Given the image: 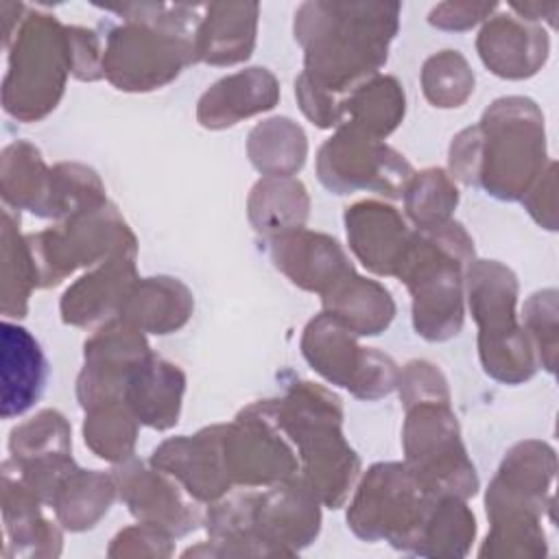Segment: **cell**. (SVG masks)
<instances>
[{"label":"cell","mask_w":559,"mask_h":559,"mask_svg":"<svg viewBox=\"0 0 559 559\" xmlns=\"http://www.w3.org/2000/svg\"><path fill=\"white\" fill-rule=\"evenodd\" d=\"M397 2H304L295 13V39L304 46L297 103L321 129L343 122L345 98L378 74L400 24Z\"/></svg>","instance_id":"1"},{"label":"cell","mask_w":559,"mask_h":559,"mask_svg":"<svg viewBox=\"0 0 559 559\" xmlns=\"http://www.w3.org/2000/svg\"><path fill=\"white\" fill-rule=\"evenodd\" d=\"M546 157L544 118L524 96L493 100L478 124L463 129L450 144L452 177L483 186L502 201L522 199L542 177Z\"/></svg>","instance_id":"2"},{"label":"cell","mask_w":559,"mask_h":559,"mask_svg":"<svg viewBox=\"0 0 559 559\" xmlns=\"http://www.w3.org/2000/svg\"><path fill=\"white\" fill-rule=\"evenodd\" d=\"M124 15L109 28L103 48V74L124 92L157 90L194 63V37L203 4H122L103 7Z\"/></svg>","instance_id":"3"},{"label":"cell","mask_w":559,"mask_h":559,"mask_svg":"<svg viewBox=\"0 0 559 559\" xmlns=\"http://www.w3.org/2000/svg\"><path fill=\"white\" fill-rule=\"evenodd\" d=\"M271 415L297 452L299 480L330 509L345 504L360 474V459L343 437L341 400L321 384L295 382L269 400Z\"/></svg>","instance_id":"4"},{"label":"cell","mask_w":559,"mask_h":559,"mask_svg":"<svg viewBox=\"0 0 559 559\" xmlns=\"http://www.w3.org/2000/svg\"><path fill=\"white\" fill-rule=\"evenodd\" d=\"M474 262V240L461 223L415 229L395 273L413 297V325L426 341H448L463 328L465 269Z\"/></svg>","instance_id":"5"},{"label":"cell","mask_w":559,"mask_h":559,"mask_svg":"<svg viewBox=\"0 0 559 559\" xmlns=\"http://www.w3.org/2000/svg\"><path fill=\"white\" fill-rule=\"evenodd\" d=\"M2 79V107L22 122L46 118L63 96L66 79L72 74L68 26L55 15L26 11L15 28Z\"/></svg>","instance_id":"6"},{"label":"cell","mask_w":559,"mask_h":559,"mask_svg":"<svg viewBox=\"0 0 559 559\" xmlns=\"http://www.w3.org/2000/svg\"><path fill=\"white\" fill-rule=\"evenodd\" d=\"M465 293L478 323V354L487 376L520 384L535 376L537 354L518 323V280L498 260H474L465 269Z\"/></svg>","instance_id":"7"},{"label":"cell","mask_w":559,"mask_h":559,"mask_svg":"<svg viewBox=\"0 0 559 559\" xmlns=\"http://www.w3.org/2000/svg\"><path fill=\"white\" fill-rule=\"evenodd\" d=\"M435 498L406 463H376L356 489L347 526L365 542L386 539L393 548L415 555Z\"/></svg>","instance_id":"8"},{"label":"cell","mask_w":559,"mask_h":559,"mask_svg":"<svg viewBox=\"0 0 559 559\" xmlns=\"http://www.w3.org/2000/svg\"><path fill=\"white\" fill-rule=\"evenodd\" d=\"M402 445L406 467L432 496L467 500L478 491L476 467L461 441L450 400L406 404Z\"/></svg>","instance_id":"9"},{"label":"cell","mask_w":559,"mask_h":559,"mask_svg":"<svg viewBox=\"0 0 559 559\" xmlns=\"http://www.w3.org/2000/svg\"><path fill=\"white\" fill-rule=\"evenodd\" d=\"M33 255L37 288L57 286L81 266L100 264L118 253H138V240L109 201L81 212L55 227L26 234Z\"/></svg>","instance_id":"10"},{"label":"cell","mask_w":559,"mask_h":559,"mask_svg":"<svg viewBox=\"0 0 559 559\" xmlns=\"http://www.w3.org/2000/svg\"><path fill=\"white\" fill-rule=\"evenodd\" d=\"M301 354L317 373L358 400H380L397 384L395 360L376 347H362L358 334L328 312L308 321Z\"/></svg>","instance_id":"11"},{"label":"cell","mask_w":559,"mask_h":559,"mask_svg":"<svg viewBox=\"0 0 559 559\" xmlns=\"http://www.w3.org/2000/svg\"><path fill=\"white\" fill-rule=\"evenodd\" d=\"M317 175L334 194L367 190L400 199L413 177V166L393 146L349 122H341L338 131L317 153Z\"/></svg>","instance_id":"12"},{"label":"cell","mask_w":559,"mask_h":559,"mask_svg":"<svg viewBox=\"0 0 559 559\" xmlns=\"http://www.w3.org/2000/svg\"><path fill=\"white\" fill-rule=\"evenodd\" d=\"M231 485L271 487L299 476L297 452L271 415L269 400L245 406L223 432Z\"/></svg>","instance_id":"13"},{"label":"cell","mask_w":559,"mask_h":559,"mask_svg":"<svg viewBox=\"0 0 559 559\" xmlns=\"http://www.w3.org/2000/svg\"><path fill=\"white\" fill-rule=\"evenodd\" d=\"M317 496L290 478L266 491H251L247 507V542L253 555H297L310 546L321 528Z\"/></svg>","instance_id":"14"},{"label":"cell","mask_w":559,"mask_h":559,"mask_svg":"<svg viewBox=\"0 0 559 559\" xmlns=\"http://www.w3.org/2000/svg\"><path fill=\"white\" fill-rule=\"evenodd\" d=\"M111 474L120 500L138 522L155 526L170 537H181L203 522L194 498L173 476L157 467H146L131 456L116 463Z\"/></svg>","instance_id":"15"},{"label":"cell","mask_w":559,"mask_h":559,"mask_svg":"<svg viewBox=\"0 0 559 559\" xmlns=\"http://www.w3.org/2000/svg\"><path fill=\"white\" fill-rule=\"evenodd\" d=\"M225 424L201 428L197 435L173 437L153 450L151 465L173 476L197 502H216L231 491L223 448Z\"/></svg>","instance_id":"16"},{"label":"cell","mask_w":559,"mask_h":559,"mask_svg":"<svg viewBox=\"0 0 559 559\" xmlns=\"http://www.w3.org/2000/svg\"><path fill=\"white\" fill-rule=\"evenodd\" d=\"M271 260L295 286L319 295L354 273L336 238L304 227L271 238Z\"/></svg>","instance_id":"17"},{"label":"cell","mask_w":559,"mask_h":559,"mask_svg":"<svg viewBox=\"0 0 559 559\" xmlns=\"http://www.w3.org/2000/svg\"><path fill=\"white\" fill-rule=\"evenodd\" d=\"M135 280V253H118L100 262L63 293L59 304L63 323L92 328L118 319Z\"/></svg>","instance_id":"18"},{"label":"cell","mask_w":559,"mask_h":559,"mask_svg":"<svg viewBox=\"0 0 559 559\" xmlns=\"http://www.w3.org/2000/svg\"><path fill=\"white\" fill-rule=\"evenodd\" d=\"M349 249L376 275H395L413 231L402 214L382 201H358L345 210Z\"/></svg>","instance_id":"19"},{"label":"cell","mask_w":559,"mask_h":559,"mask_svg":"<svg viewBox=\"0 0 559 559\" xmlns=\"http://www.w3.org/2000/svg\"><path fill=\"white\" fill-rule=\"evenodd\" d=\"M552 474L555 452L550 445L542 441H522L513 445L487 489V518L511 509H524L539 515Z\"/></svg>","instance_id":"20"},{"label":"cell","mask_w":559,"mask_h":559,"mask_svg":"<svg viewBox=\"0 0 559 559\" xmlns=\"http://www.w3.org/2000/svg\"><path fill=\"white\" fill-rule=\"evenodd\" d=\"M41 500L22 483L11 463L2 461V522L4 557H57L61 531L44 518Z\"/></svg>","instance_id":"21"},{"label":"cell","mask_w":559,"mask_h":559,"mask_svg":"<svg viewBox=\"0 0 559 559\" xmlns=\"http://www.w3.org/2000/svg\"><path fill=\"white\" fill-rule=\"evenodd\" d=\"M280 100V83L266 68H247L223 76L197 103V120L205 129H227L269 111Z\"/></svg>","instance_id":"22"},{"label":"cell","mask_w":559,"mask_h":559,"mask_svg":"<svg viewBox=\"0 0 559 559\" xmlns=\"http://www.w3.org/2000/svg\"><path fill=\"white\" fill-rule=\"evenodd\" d=\"M483 63L502 79L533 76L548 55V37L535 22L493 15L476 39Z\"/></svg>","instance_id":"23"},{"label":"cell","mask_w":559,"mask_h":559,"mask_svg":"<svg viewBox=\"0 0 559 559\" xmlns=\"http://www.w3.org/2000/svg\"><path fill=\"white\" fill-rule=\"evenodd\" d=\"M183 391V371L151 352L129 369L122 400L140 424L166 430L179 421Z\"/></svg>","instance_id":"24"},{"label":"cell","mask_w":559,"mask_h":559,"mask_svg":"<svg viewBox=\"0 0 559 559\" xmlns=\"http://www.w3.org/2000/svg\"><path fill=\"white\" fill-rule=\"evenodd\" d=\"M255 2L203 4L194 37V59L212 66H234L251 57L258 31Z\"/></svg>","instance_id":"25"},{"label":"cell","mask_w":559,"mask_h":559,"mask_svg":"<svg viewBox=\"0 0 559 559\" xmlns=\"http://www.w3.org/2000/svg\"><path fill=\"white\" fill-rule=\"evenodd\" d=\"M48 365L33 334L2 321V417L13 419L26 413L44 393Z\"/></svg>","instance_id":"26"},{"label":"cell","mask_w":559,"mask_h":559,"mask_svg":"<svg viewBox=\"0 0 559 559\" xmlns=\"http://www.w3.org/2000/svg\"><path fill=\"white\" fill-rule=\"evenodd\" d=\"M192 308V293L177 277H138L122 304L120 319L140 332L170 334L188 323Z\"/></svg>","instance_id":"27"},{"label":"cell","mask_w":559,"mask_h":559,"mask_svg":"<svg viewBox=\"0 0 559 559\" xmlns=\"http://www.w3.org/2000/svg\"><path fill=\"white\" fill-rule=\"evenodd\" d=\"M323 312L338 319L358 336H378L395 317L391 293L376 280L360 277L356 271L338 280L323 295Z\"/></svg>","instance_id":"28"},{"label":"cell","mask_w":559,"mask_h":559,"mask_svg":"<svg viewBox=\"0 0 559 559\" xmlns=\"http://www.w3.org/2000/svg\"><path fill=\"white\" fill-rule=\"evenodd\" d=\"M52 168L41 159L37 146L26 140H15L0 155V192L4 207L26 210L46 218L50 199Z\"/></svg>","instance_id":"29"},{"label":"cell","mask_w":559,"mask_h":559,"mask_svg":"<svg viewBox=\"0 0 559 559\" xmlns=\"http://www.w3.org/2000/svg\"><path fill=\"white\" fill-rule=\"evenodd\" d=\"M308 212V190L295 177H262L251 188L247 201L249 223L260 236L269 240L301 229Z\"/></svg>","instance_id":"30"},{"label":"cell","mask_w":559,"mask_h":559,"mask_svg":"<svg viewBox=\"0 0 559 559\" xmlns=\"http://www.w3.org/2000/svg\"><path fill=\"white\" fill-rule=\"evenodd\" d=\"M118 487L114 474L81 469L79 465L63 476L50 507L57 522L70 531L92 528L114 504Z\"/></svg>","instance_id":"31"},{"label":"cell","mask_w":559,"mask_h":559,"mask_svg":"<svg viewBox=\"0 0 559 559\" xmlns=\"http://www.w3.org/2000/svg\"><path fill=\"white\" fill-rule=\"evenodd\" d=\"M247 155L264 177H293L306 162L308 140L297 122L275 116L251 129Z\"/></svg>","instance_id":"32"},{"label":"cell","mask_w":559,"mask_h":559,"mask_svg":"<svg viewBox=\"0 0 559 559\" xmlns=\"http://www.w3.org/2000/svg\"><path fill=\"white\" fill-rule=\"evenodd\" d=\"M406 111V98L395 76L376 74L358 85L343 105V122L354 124L371 138H386L397 129Z\"/></svg>","instance_id":"33"},{"label":"cell","mask_w":559,"mask_h":559,"mask_svg":"<svg viewBox=\"0 0 559 559\" xmlns=\"http://www.w3.org/2000/svg\"><path fill=\"white\" fill-rule=\"evenodd\" d=\"M2 314L4 319H20L28 310V297L37 288V273L26 242L20 234V221L9 207L2 212Z\"/></svg>","instance_id":"34"},{"label":"cell","mask_w":559,"mask_h":559,"mask_svg":"<svg viewBox=\"0 0 559 559\" xmlns=\"http://www.w3.org/2000/svg\"><path fill=\"white\" fill-rule=\"evenodd\" d=\"M476 535L474 513L465 500L437 496L424 524L417 552L421 557H463Z\"/></svg>","instance_id":"35"},{"label":"cell","mask_w":559,"mask_h":559,"mask_svg":"<svg viewBox=\"0 0 559 559\" xmlns=\"http://www.w3.org/2000/svg\"><path fill=\"white\" fill-rule=\"evenodd\" d=\"M70 424L55 408H41L31 419L17 424L9 435V452L15 465H35L72 456Z\"/></svg>","instance_id":"36"},{"label":"cell","mask_w":559,"mask_h":559,"mask_svg":"<svg viewBox=\"0 0 559 559\" xmlns=\"http://www.w3.org/2000/svg\"><path fill=\"white\" fill-rule=\"evenodd\" d=\"M138 424L140 421L122 400L94 404L85 408V419H83L85 445L105 461L122 463L133 456Z\"/></svg>","instance_id":"37"},{"label":"cell","mask_w":559,"mask_h":559,"mask_svg":"<svg viewBox=\"0 0 559 559\" xmlns=\"http://www.w3.org/2000/svg\"><path fill=\"white\" fill-rule=\"evenodd\" d=\"M402 197L404 210L417 229H430L448 223L459 203L454 177H450L443 168L413 173Z\"/></svg>","instance_id":"38"},{"label":"cell","mask_w":559,"mask_h":559,"mask_svg":"<svg viewBox=\"0 0 559 559\" xmlns=\"http://www.w3.org/2000/svg\"><path fill=\"white\" fill-rule=\"evenodd\" d=\"M105 203V186L92 168L76 162H61L52 166L46 218L66 221L70 216L100 207Z\"/></svg>","instance_id":"39"},{"label":"cell","mask_w":559,"mask_h":559,"mask_svg":"<svg viewBox=\"0 0 559 559\" xmlns=\"http://www.w3.org/2000/svg\"><path fill=\"white\" fill-rule=\"evenodd\" d=\"M424 96L441 109L461 107L474 92V72L459 50H441L421 68Z\"/></svg>","instance_id":"40"},{"label":"cell","mask_w":559,"mask_h":559,"mask_svg":"<svg viewBox=\"0 0 559 559\" xmlns=\"http://www.w3.org/2000/svg\"><path fill=\"white\" fill-rule=\"evenodd\" d=\"M402 404H413L421 400H450L448 382L439 367L428 360H411L397 376Z\"/></svg>","instance_id":"41"},{"label":"cell","mask_w":559,"mask_h":559,"mask_svg":"<svg viewBox=\"0 0 559 559\" xmlns=\"http://www.w3.org/2000/svg\"><path fill=\"white\" fill-rule=\"evenodd\" d=\"M170 535L148 526V524H135L129 528H122L107 550L109 557H168L173 552Z\"/></svg>","instance_id":"42"},{"label":"cell","mask_w":559,"mask_h":559,"mask_svg":"<svg viewBox=\"0 0 559 559\" xmlns=\"http://www.w3.org/2000/svg\"><path fill=\"white\" fill-rule=\"evenodd\" d=\"M70 57H72V76L79 81L103 79V48L96 31L68 26Z\"/></svg>","instance_id":"43"},{"label":"cell","mask_w":559,"mask_h":559,"mask_svg":"<svg viewBox=\"0 0 559 559\" xmlns=\"http://www.w3.org/2000/svg\"><path fill=\"white\" fill-rule=\"evenodd\" d=\"M496 9V4H478V2H443L437 4L428 22L443 31H467L476 26L480 20L489 17V13Z\"/></svg>","instance_id":"44"}]
</instances>
